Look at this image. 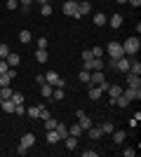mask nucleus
Instances as JSON below:
<instances>
[{
	"label": "nucleus",
	"instance_id": "b1692460",
	"mask_svg": "<svg viewBox=\"0 0 141 157\" xmlns=\"http://www.w3.org/2000/svg\"><path fill=\"white\" fill-rule=\"evenodd\" d=\"M64 143H66L68 150H75V148H78V138H75V136H66V138H64Z\"/></svg>",
	"mask_w": 141,
	"mask_h": 157
},
{
	"label": "nucleus",
	"instance_id": "1a4fd4ad",
	"mask_svg": "<svg viewBox=\"0 0 141 157\" xmlns=\"http://www.w3.org/2000/svg\"><path fill=\"white\" fill-rule=\"evenodd\" d=\"M122 96H127L129 101H139V98H141V89H134V87H127V89H122Z\"/></svg>",
	"mask_w": 141,
	"mask_h": 157
},
{
	"label": "nucleus",
	"instance_id": "a878e982",
	"mask_svg": "<svg viewBox=\"0 0 141 157\" xmlns=\"http://www.w3.org/2000/svg\"><path fill=\"white\" fill-rule=\"evenodd\" d=\"M99 129H101V134H113L115 124H113V122H104V124H99Z\"/></svg>",
	"mask_w": 141,
	"mask_h": 157
},
{
	"label": "nucleus",
	"instance_id": "0eeeda50",
	"mask_svg": "<svg viewBox=\"0 0 141 157\" xmlns=\"http://www.w3.org/2000/svg\"><path fill=\"white\" fill-rule=\"evenodd\" d=\"M75 10H78V0H66V2H64V7H61V12L66 14V17H73Z\"/></svg>",
	"mask_w": 141,
	"mask_h": 157
},
{
	"label": "nucleus",
	"instance_id": "f704fd0d",
	"mask_svg": "<svg viewBox=\"0 0 141 157\" xmlns=\"http://www.w3.org/2000/svg\"><path fill=\"white\" fill-rule=\"evenodd\" d=\"M12 101H14V105H19V103H24V94H19V92H14V94H12Z\"/></svg>",
	"mask_w": 141,
	"mask_h": 157
},
{
	"label": "nucleus",
	"instance_id": "7ed1b4c3",
	"mask_svg": "<svg viewBox=\"0 0 141 157\" xmlns=\"http://www.w3.org/2000/svg\"><path fill=\"white\" fill-rule=\"evenodd\" d=\"M45 82H49L52 87H61V89H64V85H66V82H64V78H61L59 73H54V71H49V73L45 75Z\"/></svg>",
	"mask_w": 141,
	"mask_h": 157
},
{
	"label": "nucleus",
	"instance_id": "412c9836",
	"mask_svg": "<svg viewBox=\"0 0 141 157\" xmlns=\"http://www.w3.org/2000/svg\"><path fill=\"white\" fill-rule=\"evenodd\" d=\"M47 59H49L47 49H38V52H35V61H38V63H47Z\"/></svg>",
	"mask_w": 141,
	"mask_h": 157
},
{
	"label": "nucleus",
	"instance_id": "aec40b11",
	"mask_svg": "<svg viewBox=\"0 0 141 157\" xmlns=\"http://www.w3.org/2000/svg\"><path fill=\"white\" fill-rule=\"evenodd\" d=\"M54 129H57V134L61 136V141H64V138L68 136V127L64 124V122H57V127H54Z\"/></svg>",
	"mask_w": 141,
	"mask_h": 157
},
{
	"label": "nucleus",
	"instance_id": "4be33fe9",
	"mask_svg": "<svg viewBox=\"0 0 141 157\" xmlns=\"http://www.w3.org/2000/svg\"><path fill=\"white\" fill-rule=\"evenodd\" d=\"M129 103H132V101H129L127 96H122V94H120V96H118V98L113 101V105H118V108H127Z\"/></svg>",
	"mask_w": 141,
	"mask_h": 157
},
{
	"label": "nucleus",
	"instance_id": "c03bdc74",
	"mask_svg": "<svg viewBox=\"0 0 141 157\" xmlns=\"http://www.w3.org/2000/svg\"><path fill=\"white\" fill-rule=\"evenodd\" d=\"M38 49H47V38H38Z\"/></svg>",
	"mask_w": 141,
	"mask_h": 157
},
{
	"label": "nucleus",
	"instance_id": "c85d7f7f",
	"mask_svg": "<svg viewBox=\"0 0 141 157\" xmlns=\"http://www.w3.org/2000/svg\"><path fill=\"white\" fill-rule=\"evenodd\" d=\"M0 108H2V110H5V113H14V101H12V98H5Z\"/></svg>",
	"mask_w": 141,
	"mask_h": 157
},
{
	"label": "nucleus",
	"instance_id": "58836bf2",
	"mask_svg": "<svg viewBox=\"0 0 141 157\" xmlns=\"http://www.w3.org/2000/svg\"><path fill=\"white\" fill-rule=\"evenodd\" d=\"M54 127H57V120H54V117H47L45 120V129H54Z\"/></svg>",
	"mask_w": 141,
	"mask_h": 157
},
{
	"label": "nucleus",
	"instance_id": "473e14b6",
	"mask_svg": "<svg viewBox=\"0 0 141 157\" xmlns=\"http://www.w3.org/2000/svg\"><path fill=\"white\" fill-rule=\"evenodd\" d=\"M19 40H21V42H24V45H26V42H31V40H33V35H31V31H21V33H19Z\"/></svg>",
	"mask_w": 141,
	"mask_h": 157
},
{
	"label": "nucleus",
	"instance_id": "423d86ee",
	"mask_svg": "<svg viewBox=\"0 0 141 157\" xmlns=\"http://www.w3.org/2000/svg\"><path fill=\"white\" fill-rule=\"evenodd\" d=\"M75 115H78V124H80V127H82V129H85V131H87L89 127L94 124V122H92V117H89V115H85V113H82V110H78V113H75Z\"/></svg>",
	"mask_w": 141,
	"mask_h": 157
},
{
	"label": "nucleus",
	"instance_id": "a18cd8bd",
	"mask_svg": "<svg viewBox=\"0 0 141 157\" xmlns=\"http://www.w3.org/2000/svg\"><path fill=\"white\" fill-rule=\"evenodd\" d=\"M96 155H99L96 150H82V157H96Z\"/></svg>",
	"mask_w": 141,
	"mask_h": 157
},
{
	"label": "nucleus",
	"instance_id": "4468645a",
	"mask_svg": "<svg viewBox=\"0 0 141 157\" xmlns=\"http://www.w3.org/2000/svg\"><path fill=\"white\" fill-rule=\"evenodd\" d=\"M108 94H111V105H113V101L122 94V87L120 85H111V87H108Z\"/></svg>",
	"mask_w": 141,
	"mask_h": 157
},
{
	"label": "nucleus",
	"instance_id": "39448f33",
	"mask_svg": "<svg viewBox=\"0 0 141 157\" xmlns=\"http://www.w3.org/2000/svg\"><path fill=\"white\" fill-rule=\"evenodd\" d=\"M92 12V5H89L87 0H80L78 2V10H75V14H73V19H80L82 14H89Z\"/></svg>",
	"mask_w": 141,
	"mask_h": 157
},
{
	"label": "nucleus",
	"instance_id": "f8f14e48",
	"mask_svg": "<svg viewBox=\"0 0 141 157\" xmlns=\"http://www.w3.org/2000/svg\"><path fill=\"white\" fill-rule=\"evenodd\" d=\"M45 141H47L49 145H54V143H59V141H61V136L57 134V129H47V136H45Z\"/></svg>",
	"mask_w": 141,
	"mask_h": 157
},
{
	"label": "nucleus",
	"instance_id": "20e7f679",
	"mask_svg": "<svg viewBox=\"0 0 141 157\" xmlns=\"http://www.w3.org/2000/svg\"><path fill=\"white\" fill-rule=\"evenodd\" d=\"M85 63V71H104V59L101 56H92L89 61H82Z\"/></svg>",
	"mask_w": 141,
	"mask_h": 157
},
{
	"label": "nucleus",
	"instance_id": "f257e3e1",
	"mask_svg": "<svg viewBox=\"0 0 141 157\" xmlns=\"http://www.w3.org/2000/svg\"><path fill=\"white\" fill-rule=\"evenodd\" d=\"M122 49H125V56H136V52L141 49V40L139 38H127L122 42Z\"/></svg>",
	"mask_w": 141,
	"mask_h": 157
},
{
	"label": "nucleus",
	"instance_id": "393cba45",
	"mask_svg": "<svg viewBox=\"0 0 141 157\" xmlns=\"http://www.w3.org/2000/svg\"><path fill=\"white\" fill-rule=\"evenodd\" d=\"M82 127L80 124H73V127H68V136H75V138H80V134H82Z\"/></svg>",
	"mask_w": 141,
	"mask_h": 157
},
{
	"label": "nucleus",
	"instance_id": "ea45409f",
	"mask_svg": "<svg viewBox=\"0 0 141 157\" xmlns=\"http://www.w3.org/2000/svg\"><path fill=\"white\" fill-rule=\"evenodd\" d=\"M10 71V63H7L5 59H0V75H2V73H7Z\"/></svg>",
	"mask_w": 141,
	"mask_h": 157
},
{
	"label": "nucleus",
	"instance_id": "49530a36",
	"mask_svg": "<svg viewBox=\"0 0 141 157\" xmlns=\"http://www.w3.org/2000/svg\"><path fill=\"white\" fill-rule=\"evenodd\" d=\"M108 87H111V82H108V80H104V82L99 85V89H101V92H108Z\"/></svg>",
	"mask_w": 141,
	"mask_h": 157
},
{
	"label": "nucleus",
	"instance_id": "6ab92c4d",
	"mask_svg": "<svg viewBox=\"0 0 141 157\" xmlns=\"http://www.w3.org/2000/svg\"><path fill=\"white\" fill-rule=\"evenodd\" d=\"M5 61L10 63V68H17V66H19V54H12V52H10L5 56Z\"/></svg>",
	"mask_w": 141,
	"mask_h": 157
},
{
	"label": "nucleus",
	"instance_id": "a19ab883",
	"mask_svg": "<svg viewBox=\"0 0 141 157\" xmlns=\"http://www.w3.org/2000/svg\"><path fill=\"white\" fill-rule=\"evenodd\" d=\"M80 59L82 61H89V59H92V52H89V49H82V52H80Z\"/></svg>",
	"mask_w": 141,
	"mask_h": 157
},
{
	"label": "nucleus",
	"instance_id": "9b49d317",
	"mask_svg": "<svg viewBox=\"0 0 141 157\" xmlns=\"http://www.w3.org/2000/svg\"><path fill=\"white\" fill-rule=\"evenodd\" d=\"M106 80V75H104V71H92V78H89V85H96L99 87L101 82Z\"/></svg>",
	"mask_w": 141,
	"mask_h": 157
},
{
	"label": "nucleus",
	"instance_id": "09e8293b",
	"mask_svg": "<svg viewBox=\"0 0 141 157\" xmlns=\"http://www.w3.org/2000/svg\"><path fill=\"white\" fill-rule=\"evenodd\" d=\"M127 2H129L132 7H141V0H127Z\"/></svg>",
	"mask_w": 141,
	"mask_h": 157
},
{
	"label": "nucleus",
	"instance_id": "2eb2a0df",
	"mask_svg": "<svg viewBox=\"0 0 141 157\" xmlns=\"http://www.w3.org/2000/svg\"><path fill=\"white\" fill-rule=\"evenodd\" d=\"M101 94H104V92H101V89H99L96 85H89V92H87V96L92 98V101H99V98H101Z\"/></svg>",
	"mask_w": 141,
	"mask_h": 157
},
{
	"label": "nucleus",
	"instance_id": "5701e85b",
	"mask_svg": "<svg viewBox=\"0 0 141 157\" xmlns=\"http://www.w3.org/2000/svg\"><path fill=\"white\" fill-rule=\"evenodd\" d=\"M129 73H134V75H141V63L136 59H129Z\"/></svg>",
	"mask_w": 141,
	"mask_h": 157
},
{
	"label": "nucleus",
	"instance_id": "9d476101",
	"mask_svg": "<svg viewBox=\"0 0 141 157\" xmlns=\"http://www.w3.org/2000/svg\"><path fill=\"white\" fill-rule=\"evenodd\" d=\"M127 75V87H134V89H141V78L134 75V73H125Z\"/></svg>",
	"mask_w": 141,
	"mask_h": 157
},
{
	"label": "nucleus",
	"instance_id": "7c9ffc66",
	"mask_svg": "<svg viewBox=\"0 0 141 157\" xmlns=\"http://www.w3.org/2000/svg\"><path fill=\"white\" fill-rule=\"evenodd\" d=\"M42 96H47V98H49V96H52V92H54V87L52 85H49V82H42Z\"/></svg>",
	"mask_w": 141,
	"mask_h": 157
},
{
	"label": "nucleus",
	"instance_id": "3c124183",
	"mask_svg": "<svg viewBox=\"0 0 141 157\" xmlns=\"http://www.w3.org/2000/svg\"><path fill=\"white\" fill-rule=\"evenodd\" d=\"M38 2H40V5H45V2H49V0H38Z\"/></svg>",
	"mask_w": 141,
	"mask_h": 157
},
{
	"label": "nucleus",
	"instance_id": "ddd939ff",
	"mask_svg": "<svg viewBox=\"0 0 141 157\" xmlns=\"http://www.w3.org/2000/svg\"><path fill=\"white\" fill-rule=\"evenodd\" d=\"M26 115L33 117V120H38L42 115V105H31V108H26Z\"/></svg>",
	"mask_w": 141,
	"mask_h": 157
},
{
	"label": "nucleus",
	"instance_id": "f03ea898",
	"mask_svg": "<svg viewBox=\"0 0 141 157\" xmlns=\"http://www.w3.org/2000/svg\"><path fill=\"white\" fill-rule=\"evenodd\" d=\"M106 54L111 56V59H120V56H125V49H122L120 42H115V40H111L106 45Z\"/></svg>",
	"mask_w": 141,
	"mask_h": 157
},
{
	"label": "nucleus",
	"instance_id": "c9c22d12",
	"mask_svg": "<svg viewBox=\"0 0 141 157\" xmlns=\"http://www.w3.org/2000/svg\"><path fill=\"white\" fill-rule=\"evenodd\" d=\"M7 54H10V47H7L5 42H0V59H5Z\"/></svg>",
	"mask_w": 141,
	"mask_h": 157
},
{
	"label": "nucleus",
	"instance_id": "72a5a7b5",
	"mask_svg": "<svg viewBox=\"0 0 141 157\" xmlns=\"http://www.w3.org/2000/svg\"><path fill=\"white\" fill-rule=\"evenodd\" d=\"M40 14H42V17H52V5H49V2L40 5Z\"/></svg>",
	"mask_w": 141,
	"mask_h": 157
},
{
	"label": "nucleus",
	"instance_id": "8fccbe9b",
	"mask_svg": "<svg viewBox=\"0 0 141 157\" xmlns=\"http://www.w3.org/2000/svg\"><path fill=\"white\" fill-rule=\"evenodd\" d=\"M125 2H127V0H118V5H125Z\"/></svg>",
	"mask_w": 141,
	"mask_h": 157
},
{
	"label": "nucleus",
	"instance_id": "bb28decb",
	"mask_svg": "<svg viewBox=\"0 0 141 157\" xmlns=\"http://www.w3.org/2000/svg\"><path fill=\"white\" fill-rule=\"evenodd\" d=\"M87 134H89V138H94V141L104 136V134H101V129H99V127H94V124H92V127L87 129Z\"/></svg>",
	"mask_w": 141,
	"mask_h": 157
},
{
	"label": "nucleus",
	"instance_id": "4c0bfd02",
	"mask_svg": "<svg viewBox=\"0 0 141 157\" xmlns=\"http://www.w3.org/2000/svg\"><path fill=\"white\" fill-rule=\"evenodd\" d=\"M89 52H92V56H104V47H92V49H89Z\"/></svg>",
	"mask_w": 141,
	"mask_h": 157
},
{
	"label": "nucleus",
	"instance_id": "c756f323",
	"mask_svg": "<svg viewBox=\"0 0 141 157\" xmlns=\"http://www.w3.org/2000/svg\"><path fill=\"white\" fill-rule=\"evenodd\" d=\"M12 94H14L12 87H0V96H2V101H5V98H12Z\"/></svg>",
	"mask_w": 141,
	"mask_h": 157
},
{
	"label": "nucleus",
	"instance_id": "dca6fc26",
	"mask_svg": "<svg viewBox=\"0 0 141 157\" xmlns=\"http://www.w3.org/2000/svg\"><path fill=\"white\" fill-rule=\"evenodd\" d=\"M92 21H94V26H96V28H101V26H106V24H108V17L99 12V14H94V19H92Z\"/></svg>",
	"mask_w": 141,
	"mask_h": 157
},
{
	"label": "nucleus",
	"instance_id": "37998d69",
	"mask_svg": "<svg viewBox=\"0 0 141 157\" xmlns=\"http://www.w3.org/2000/svg\"><path fill=\"white\" fill-rule=\"evenodd\" d=\"M122 152H125V157H134L136 155V148H125Z\"/></svg>",
	"mask_w": 141,
	"mask_h": 157
},
{
	"label": "nucleus",
	"instance_id": "a211bd4d",
	"mask_svg": "<svg viewBox=\"0 0 141 157\" xmlns=\"http://www.w3.org/2000/svg\"><path fill=\"white\" fill-rule=\"evenodd\" d=\"M125 138H127V131H113V141H115V145H122L125 143Z\"/></svg>",
	"mask_w": 141,
	"mask_h": 157
},
{
	"label": "nucleus",
	"instance_id": "f3484780",
	"mask_svg": "<svg viewBox=\"0 0 141 157\" xmlns=\"http://www.w3.org/2000/svg\"><path fill=\"white\" fill-rule=\"evenodd\" d=\"M122 19H125L122 14H113V17H108V24H111L113 28H120L122 26Z\"/></svg>",
	"mask_w": 141,
	"mask_h": 157
},
{
	"label": "nucleus",
	"instance_id": "cd10ccee",
	"mask_svg": "<svg viewBox=\"0 0 141 157\" xmlns=\"http://www.w3.org/2000/svg\"><path fill=\"white\" fill-rule=\"evenodd\" d=\"M78 78H80V82H82V85H89V78H92V71H85V68H82Z\"/></svg>",
	"mask_w": 141,
	"mask_h": 157
},
{
	"label": "nucleus",
	"instance_id": "de8ad7c7",
	"mask_svg": "<svg viewBox=\"0 0 141 157\" xmlns=\"http://www.w3.org/2000/svg\"><path fill=\"white\" fill-rule=\"evenodd\" d=\"M31 2H35V0H19L21 7H31Z\"/></svg>",
	"mask_w": 141,
	"mask_h": 157
},
{
	"label": "nucleus",
	"instance_id": "2f4dec72",
	"mask_svg": "<svg viewBox=\"0 0 141 157\" xmlns=\"http://www.w3.org/2000/svg\"><path fill=\"white\" fill-rule=\"evenodd\" d=\"M10 82H12V75H10V73H2V75H0V87H10Z\"/></svg>",
	"mask_w": 141,
	"mask_h": 157
},
{
	"label": "nucleus",
	"instance_id": "e433bc0d",
	"mask_svg": "<svg viewBox=\"0 0 141 157\" xmlns=\"http://www.w3.org/2000/svg\"><path fill=\"white\" fill-rule=\"evenodd\" d=\"M5 7L7 10H17V7H19V0H5Z\"/></svg>",
	"mask_w": 141,
	"mask_h": 157
},
{
	"label": "nucleus",
	"instance_id": "79ce46f5",
	"mask_svg": "<svg viewBox=\"0 0 141 157\" xmlns=\"http://www.w3.org/2000/svg\"><path fill=\"white\" fill-rule=\"evenodd\" d=\"M24 113H26V108H24V103L14 105V115H24Z\"/></svg>",
	"mask_w": 141,
	"mask_h": 157
},
{
	"label": "nucleus",
	"instance_id": "6e6552de",
	"mask_svg": "<svg viewBox=\"0 0 141 157\" xmlns=\"http://www.w3.org/2000/svg\"><path fill=\"white\" fill-rule=\"evenodd\" d=\"M21 148H33L35 145V134H31V131H26L24 136H21Z\"/></svg>",
	"mask_w": 141,
	"mask_h": 157
}]
</instances>
